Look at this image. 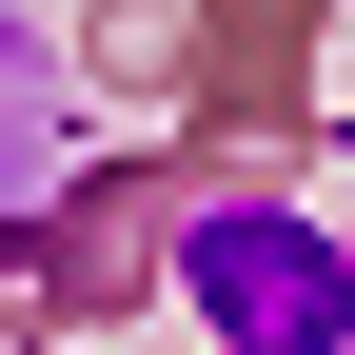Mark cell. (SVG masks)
<instances>
[{"label": "cell", "mask_w": 355, "mask_h": 355, "mask_svg": "<svg viewBox=\"0 0 355 355\" xmlns=\"http://www.w3.org/2000/svg\"><path fill=\"white\" fill-rule=\"evenodd\" d=\"M178 316H198L217 355H336L355 336V257L296 198H217L198 237H178Z\"/></svg>", "instance_id": "6da1fadb"}]
</instances>
